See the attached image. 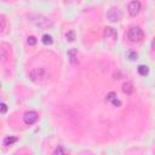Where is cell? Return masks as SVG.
<instances>
[{
	"label": "cell",
	"mask_w": 155,
	"mask_h": 155,
	"mask_svg": "<svg viewBox=\"0 0 155 155\" xmlns=\"http://www.w3.org/2000/svg\"><path fill=\"white\" fill-rule=\"evenodd\" d=\"M27 41H28V44H29L30 46H34V45L36 44V38H35V36H29Z\"/></svg>",
	"instance_id": "obj_14"
},
{
	"label": "cell",
	"mask_w": 155,
	"mask_h": 155,
	"mask_svg": "<svg viewBox=\"0 0 155 155\" xmlns=\"http://www.w3.org/2000/svg\"><path fill=\"white\" fill-rule=\"evenodd\" d=\"M39 119V114L34 110H30V111H27L24 115H23V121L27 124V125H34Z\"/></svg>",
	"instance_id": "obj_4"
},
{
	"label": "cell",
	"mask_w": 155,
	"mask_h": 155,
	"mask_svg": "<svg viewBox=\"0 0 155 155\" xmlns=\"http://www.w3.org/2000/svg\"><path fill=\"white\" fill-rule=\"evenodd\" d=\"M53 154H54V155H57V154H65V150H64L62 147H58V148H56V149L53 150Z\"/></svg>",
	"instance_id": "obj_15"
},
{
	"label": "cell",
	"mask_w": 155,
	"mask_h": 155,
	"mask_svg": "<svg viewBox=\"0 0 155 155\" xmlns=\"http://www.w3.org/2000/svg\"><path fill=\"white\" fill-rule=\"evenodd\" d=\"M68 58H69V62L71 64H78V51L75 48H71L68 51Z\"/></svg>",
	"instance_id": "obj_6"
},
{
	"label": "cell",
	"mask_w": 155,
	"mask_h": 155,
	"mask_svg": "<svg viewBox=\"0 0 155 155\" xmlns=\"http://www.w3.org/2000/svg\"><path fill=\"white\" fill-rule=\"evenodd\" d=\"M127 38L132 42H138L144 38V33L139 27H131L127 33Z\"/></svg>",
	"instance_id": "obj_2"
},
{
	"label": "cell",
	"mask_w": 155,
	"mask_h": 155,
	"mask_svg": "<svg viewBox=\"0 0 155 155\" xmlns=\"http://www.w3.org/2000/svg\"><path fill=\"white\" fill-rule=\"evenodd\" d=\"M111 103H113V105H114V107H120V105H121V101H120V99H117V98H115Z\"/></svg>",
	"instance_id": "obj_18"
},
{
	"label": "cell",
	"mask_w": 155,
	"mask_h": 155,
	"mask_svg": "<svg viewBox=\"0 0 155 155\" xmlns=\"http://www.w3.org/2000/svg\"><path fill=\"white\" fill-rule=\"evenodd\" d=\"M107 18L110 22H119L120 19H122V12L117 7H111L107 12Z\"/></svg>",
	"instance_id": "obj_3"
},
{
	"label": "cell",
	"mask_w": 155,
	"mask_h": 155,
	"mask_svg": "<svg viewBox=\"0 0 155 155\" xmlns=\"http://www.w3.org/2000/svg\"><path fill=\"white\" fill-rule=\"evenodd\" d=\"M6 110H7V105H6L5 103H1V113H2V114H5V113H6Z\"/></svg>",
	"instance_id": "obj_19"
},
{
	"label": "cell",
	"mask_w": 155,
	"mask_h": 155,
	"mask_svg": "<svg viewBox=\"0 0 155 155\" xmlns=\"http://www.w3.org/2000/svg\"><path fill=\"white\" fill-rule=\"evenodd\" d=\"M128 58H130L131 61H134V59H137V53H136L134 51H131V52L128 53Z\"/></svg>",
	"instance_id": "obj_17"
},
{
	"label": "cell",
	"mask_w": 155,
	"mask_h": 155,
	"mask_svg": "<svg viewBox=\"0 0 155 155\" xmlns=\"http://www.w3.org/2000/svg\"><path fill=\"white\" fill-rule=\"evenodd\" d=\"M151 47H153V50H155V38H154V40L151 42Z\"/></svg>",
	"instance_id": "obj_21"
},
{
	"label": "cell",
	"mask_w": 155,
	"mask_h": 155,
	"mask_svg": "<svg viewBox=\"0 0 155 155\" xmlns=\"http://www.w3.org/2000/svg\"><path fill=\"white\" fill-rule=\"evenodd\" d=\"M122 91H124V93H126V94H132L133 91H134L133 84H132L131 81H126V82L122 85Z\"/></svg>",
	"instance_id": "obj_8"
},
{
	"label": "cell",
	"mask_w": 155,
	"mask_h": 155,
	"mask_svg": "<svg viewBox=\"0 0 155 155\" xmlns=\"http://www.w3.org/2000/svg\"><path fill=\"white\" fill-rule=\"evenodd\" d=\"M74 39H75V31L74 30L67 33V40L68 41H74Z\"/></svg>",
	"instance_id": "obj_13"
},
{
	"label": "cell",
	"mask_w": 155,
	"mask_h": 155,
	"mask_svg": "<svg viewBox=\"0 0 155 155\" xmlns=\"http://www.w3.org/2000/svg\"><path fill=\"white\" fill-rule=\"evenodd\" d=\"M0 21H1V31H4V30H5V25H6L5 16H1V17H0Z\"/></svg>",
	"instance_id": "obj_16"
},
{
	"label": "cell",
	"mask_w": 155,
	"mask_h": 155,
	"mask_svg": "<svg viewBox=\"0 0 155 155\" xmlns=\"http://www.w3.org/2000/svg\"><path fill=\"white\" fill-rule=\"evenodd\" d=\"M29 78H30V80H31L33 82L40 84V82H42V81L46 80V78H47V71H46L44 68H34V69L30 70Z\"/></svg>",
	"instance_id": "obj_1"
},
{
	"label": "cell",
	"mask_w": 155,
	"mask_h": 155,
	"mask_svg": "<svg viewBox=\"0 0 155 155\" xmlns=\"http://www.w3.org/2000/svg\"><path fill=\"white\" fill-rule=\"evenodd\" d=\"M41 41H42V44H44V45H46V46H48V45H52V44H53L52 36H51V35H48V34H45V35H42V38H41Z\"/></svg>",
	"instance_id": "obj_10"
},
{
	"label": "cell",
	"mask_w": 155,
	"mask_h": 155,
	"mask_svg": "<svg viewBox=\"0 0 155 155\" xmlns=\"http://www.w3.org/2000/svg\"><path fill=\"white\" fill-rule=\"evenodd\" d=\"M116 35H117V34H116V31H115L114 28H111V27L104 28V31H103V36H104V38H113V39H115Z\"/></svg>",
	"instance_id": "obj_7"
},
{
	"label": "cell",
	"mask_w": 155,
	"mask_h": 155,
	"mask_svg": "<svg viewBox=\"0 0 155 155\" xmlns=\"http://www.w3.org/2000/svg\"><path fill=\"white\" fill-rule=\"evenodd\" d=\"M127 11H128L130 16L136 17L140 11V2L138 0H132L127 6Z\"/></svg>",
	"instance_id": "obj_5"
},
{
	"label": "cell",
	"mask_w": 155,
	"mask_h": 155,
	"mask_svg": "<svg viewBox=\"0 0 155 155\" xmlns=\"http://www.w3.org/2000/svg\"><path fill=\"white\" fill-rule=\"evenodd\" d=\"M17 142V137H13V136H10V137H6L4 140H2V144L5 147H8V145H12L13 143Z\"/></svg>",
	"instance_id": "obj_9"
},
{
	"label": "cell",
	"mask_w": 155,
	"mask_h": 155,
	"mask_svg": "<svg viewBox=\"0 0 155 155\" xmlns=\"http://www.w3.org/2000/svg\"><path fill=\"white\" fill-rule=\"evenodd\" d=\"M1 61L5 62V51L4 50H1Z\"/></svg>",
	"instance_id": "obj_20"
},
{
	"label": "cell",
	"mask_w": 155,
	"mask_h": 155,
	"mask_svg": "<svg viewBox=\"0 0 155 155\" xmlns=\"http://www.w3.org/2000/svg\"><path fill=\"white\" fill-rule=\"evenodd\" d=\"M116 97H117V96H116L115 92H109V93L107 94V97H105V101H107V102H113Z\"/></svg>",
	"instance_id": "obj_12"
},
{
	"label": "cell",
	"mask_w": 155,
	"mask_h": 155,
	"mask_svg": "<svg viewBox=\"0 0 155 155\" xmlns=\"http://www.w3.org/2000/svg\"><path fill=\"white\" fill-rule=\"evenodd\" d=\"M138 73H139L142 76H145V75H148V73H149V68H148L147 65L140 64V65L138 67Z\"/></svg>",
	"instance_id": "obj_11"
}]
</instances>
